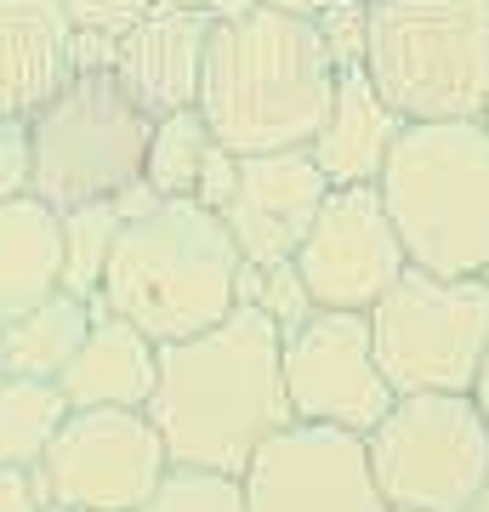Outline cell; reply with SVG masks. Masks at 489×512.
<instances>
[{
  "mask_svg": "<svg viewBox=\"0 0 489 512\" xmlns=\"http://www.w3.org/2000/svg\"><path fill=\"white\" fill-rule=\"evenodd\" d=\"M279 353V325L251 302H239L222 325L160 348L148 416L160 427L171 467H217L245 478L256 450L290 427Z\"/></svg>",
  "mask_w": 489,
  "mask_h": 512,
  "instance_id": "6da1fadb",
  "label": "cell"
},
{
  "mask_svg": "<svg viewBox=\"0 0 489 512\" xmlns=\"http://www.w3.org/2000/svg\"><path fill=\"white\" fill-rule=\"evenodd\" d=\"M336 57L313 18L251 6L245 18L211 23L200 74V114L234 154L308 148L336 97Z\"/></svg>",
  "mask_w": 489,
  "mask_h": 512,
  "instance_id": "7a4b0ae2",
  "label": "cell"
},
{
  "mask_svg": "<svg viewBox=\"0 0 489 512\" xmlns=\"http://www.w3.org/2000/svg\"><path fill=\"white\" fill-rule=\"evenodd\" d=\"M239 268L245 256L222 211H205L200 200H160L148 217L120 228L97 302L171 348L239 308Z\"/></svg>",
  "mask_w": 489,
  "mask_h": 512,
  "instance_id": "3957f363",
  "label": "cell"
},
{
  "mask_svg": "<svg viewBox=\"0 0 489 512\" xmlns=\"http://www.w3.org/2000/svg\"><path fill=\"white\" fill-rule=\"evenodd\" d=\"M381 205L410 268H489V131L484 120H410L381 165Z\"/></svg>",
  "mask_w": 489,
  "mask_h": 512,
  "instance_id": "277c9868",
  "label": "cell"
},
{
  "mask_svg": "<svg viewBox=\"0 0 489 512\" xmlns=\"http://www.w3.org/2000/svg\"><path fill=\"white\" fill-rule=\"evenodd\" d=\"M364 74L399 120H484L489 0H370Z\"/></svg>",
  "mask_w": 489,
  "mask_h": 512,
  "instance_id": "5b68a950",
  "label": "cell"
},
{
  "mask_svg": "<svg viewBox=\"0 0 489 512\" xmlns=\"http://www.w3.org/2000/svg\"><path fill=\"white\" fill-rule=\"evenodd\" d=\"M148 120L114 69H80L46 109L29 120L35 137V194L52 211L114 200L143 177Z\"/></svg>",
  "mask_w": 489,
  "mask_h": 512,
  "instance_id": "8992f818",
  "label": "cell"
},
{
  "mask_svg": "<svg viewBox=\"0 0 489 512\" xmlns=\"http://www.w3.org/2000/svg\"><path fill=\"white\" fill-rule=\"evenodd\" d=\"M370 336L393 393H472L489 348V285L478 274L404 268L370 308Z\"/></svg>",
  "mask_w": 489,
  "mask_h": 512,
  "instance_id": "52a82bcc",
  "label": "cell"
},
{
  "mask_svg": "<svg viewBox=\"0 0 489 512\" xmlns=\"http://www.w3.org/2000/svg\"><path fill=\"white\" fill-rule=\"evenodd\" d=\"M364 450L387 507L467 512L489 478V427L472 393H399Z\"/></svg>",
  "mask_w": 489,
  "mask_h": 512,
  "instance_id": "ba28073f",
  "label": "cell"
},
{
  "mask_svg": "<svg viewBox=\"0 0 489 512\" xmlns=\"http://www.w3.org/2000/svg\"><path fill=\"white\" fill-rule=\"evenodd\" d=\"M171 456L148 410H69L40 456V484L52 507L143 512Z\"/></svg>",
  "mask_w": 489,
  "mask_h": 512,
  "instance_id": "9c48e42d",
  "label": "cell"
},
{
  "mask_svg": "<svg viewBox=\"0 0 489 512\" xmlns=\"http://www.w3.org/2000/svg\"><path fill=\"white\" fill-rule=\"evenodd\" d=\"M290 262L308 285L313 308H330V313H370L410 268L404 239L387 217L376 183L330 188L308 239L296 245Z\"/></svg>",
  "mask_w": 489,
  "mask_h": 512,
  "instance_id": "30bf717a",
  "label": "cell"
},
{
  "mask_svg": "<svg viewBox=\"0 0 489 512\" xmlns=\"http://www.w3.org/2000/svg\"><path fill=\"white\" fill-rule=\"evenodd\" d=\"M285 399L290 421L313 427H342V433H370L393 410V382L376 365V336L370 313H330L319 308L302 330L285 336Z\"/></svg>",
  "mask_w": 489,
  "mask_h": 512,
  "instance_id": "8fae6325",
  "label": "cell"
},
{
  "mask_svg": "<svg viewBox=\"0 0 489 512\" xmlns=\"http://www.w3.org/2000/svg\"><path fill=\"white\" fill-rule=\"evenodd\" d=\"M251 512H387L364 433L290 421L245 467Z\"/></svg>",
  "mask_w": 489,
  "mask_h": 512,
  "instance_id": "7c38bea8",
  "label": "cell"
},
{
  "mask_svg": "<svg viewBox=\"0 0 489 512\" xmlns=\"http://www.w3.org/2000/svg\"><path fill=\"white\" fill-rule=\"evenodd\" d=\"M325 194L330 177L313 165L308 148L239 154V183L222 205V222L251 268H273V262H290L296 245L308 239Z\"/></svg>",
  "mask_w": 489,
  "mask_h": 512,
  "instance_id": "4fadbf2b",
  "label": "cell"
},
{
  "mask_svg": "<svg viewBox=\"0 0 489 512\" xmlns=\"http://www.w3.org/2000/svg\"><path fill=\"white\" fill-rule=\"evenodd\" d=\"M211 12L188 0H160L143 23H131L114 40V80L131 92V103L160 120L177 109H200V74L211 46Z\"/></svg>",
  "mask_w": 489,
  "mask_h": 512,
  "instance_id": "5bb4252c",
  "label": "cell"
},
{
  "mask_svg": "<svg viewBox=\"0 0 489 512\" xmlns=\"http://www.w3.org/2000/svg\"><path fill=\"white\" fill-rule=\"evenodd\" d=\"M80 74L63 0H0V114L35 120Z\"/></svg>",
  "mask_w": 489,
  "mask_h": 512,
  "instance_id": "9a60e30c",
  "label": "cell"
},
{
  "mask_svg": "<svg viewBox=\"0 0 489 512\" xmlns=\"http://www.w3.org/2000/svg\"><path fill=\"white\" fill-rule=\"evenodd\" d=\"M154 382H160V342L97 302L86 342L57 376L69 410H148Z\"/></svg>",
  "mask_w": 489,
  "mask_h": 512,
  "instance_id": "2e32d148",
  "label": "cell"
},
{
  "mask_svg": "<svg viewBox=\"0 0 489 512\" xmlns=\"http://www.w3.org/2000/svg\"><path fill=\"white\" fill-rule=\"evenodd\" d=\"M399 109L370 86V74L359 69H342L336 74V97H330V114L319 137L308 143L313 165L330 177V188H347V183H381V165L399 143Z\"/></svg>",
  "mask_w": 489,
  "mask_h": 512,
  "instance_id": "e0dca14e",
  "label": "cell"
},
{
  "mask_svg": "<svg viewBox=\"0 0 489 512\" xmlns=\"http://www.w3.org/2000/svg\"><path fill=\"white\" fill-rule=\"evenodd\" d=\"M63 291V217L40 194L0 205V330Z\"/></svg>",
  "mask_w": 489,
  "mask_h": 512,
  "instance_id": "ac0fdd59",
  "label": "cell"
},
{
  "mask_svg": "<svg viewBox=\"0 0 489 512\" xmlns=\"http://www.w3.org/2000/svg\"><path fill=\"white\" fill-rule=\"evenodd\" d=\"M91 319H97V302L74 291H52L46 302H35L29 313H18L12 325L0 330V353H6V370L12 376H40V382H57L69 359L80 353Z\"/></svg>",
  "mask_w": 489,
  "mask_h": 512,
  "instance_id": "d6986e66",
  "label": "cell"
},
{
  "mask_svg": "<svg viewBox=\"0 0 489 512\" xmlns=\"http://www.w3.org/2000/svg\"><path fill=\"white\" fill-rule=\"evenodd\" d=\"M63 416H69V399L57 382L6 376L0 382V467H40Z\"/></svg>",
  "mask_w": 489,
  "mask_h": 512,
  "instance_id": "ffe728a7",
  "label": "cell"
},
{
  "mask_svg": "<svg viewBox=\"0 0 489 512\" xmlns=\"http://www.w3.org/2000/svg\"><path fill=\"white\" fill-rule=\"evenodd\" d=\"M211 126H205L200 109H177L160 114L154 131H148V154H143V183L160 194V200H194L200 188V165L211 154Z\"/></svg>",
  "mask_w": 489,
  "mask_h": 512,
  "instance_id": "44dd1931",
  "label": "cell"
},
{
  "mask_svg": "<svg viewBox=\"0 0 489 512\" xmlns=\"http://www.w3.org/2000/svg\"><path fill=\"white\" fill-rule=\"evenodd\" d=\"M57 217H63V291L97 302L103 274H109V256H114V239H120L126 217L114 211V200L69 205V211H57Z\"/></svg>",
  "mask_w": 489,
  "mask_h": 512,
  "instance_id": "7402d4cb",
  "label": "cell"
},
{
  "mask_svg": "<svg viewBox=\"0 0 489 512\" xmlns=\"http://www.w3.org/2000/svg\"><path fill=\"white\" fill-rule=\"evenodd\" d=\"M143 512H251L245 507V478L217 467H165Z\"/></svg>",
  "mask_w": 489,
  "mask_h": 512,
  "instance_id": "603a6c76",
  "label": "cell"
},
{
  "mask_svg": "<svg viewBox=\"0 0 489 512\" xmlns=\"http://www.w3.org/2000/svg\"><path fill=\"white\" fill-rule=\"evenodd\" d=\"M313 29L336 57V69H359L364 63V35H370V0H325L313 12Z\"/></svg>",
  "mask_w": 489,
  "mask_h": 512,
  "instance_id": "cb8c5ba5",
  "label": "cell"
},
{
  "mask_svg": "<svg viewBox=\"0 0 489 512\" xmlns=\"http://www.w3.org/2000/svg\"><path fill=\"white\" fill-rule=\"evenodd\" d=\"M256 308H262L273 325H279V336L302 330L313 313H319V308H313V296H308V285H302V274H296V262H273V268H262Z\"/></svg>",
  "mask_w": 489,
  "mask_h": 512,
  "instance_id": "d4e9b609",
  "label": "cell"
},
{
  "mask_svg": "<svg viewBox=\"0 0 489 512\" xmlns=\"http://www.w3.org/2000/svg\"><path fill=\"white\" fill-rule=\"evenodd\" d=\"M23 194H35V137H29V120L0 114V205Z\"/></svg>",
  "mask_w": 489,
  "mask_h": 512,
  "instance_id": "484cf974",
  "label": "cell"
},
{
  "mask_svg": "<svg viewBox=\"0 0 489 512\" xmlns=\"http://www.w3.org/2000/svg\"><path fill=\"white\" fill-rule=\"evenodd\" d=\"M160 0H63L74 35H97V40H120L131 23H143Z\"/></svg>",
  "mask_w": 489,
  "mask_h": 512,
  "instance_id": "4316f807",
  "label": "cell"
},
{
  "mask_svg": "<svg viewBox=\"0 0 489 512\" xmlns=\"http://www.w3.org/2000/svg\"><path fill=\"white\" fill-rule=\"evenodd\" d=\"M234 183H239V154L234 148H222V143H211V154H205V165H200V188H194V200H200L205 211H222L228 194H234Z\"/></svg>",
  "mask_w": 489,
  "mask_h": 512,
  "instance_id": "83f0119b",
  "label": "cell"
},
{
  "mask_svg": "<svg viewBox=\"0 0 489 512\" xmlns=\"http://www.w3.org/2000/svg\"><path fill=\"white\" fill-rule=\"evenodd\" d=\"M52 495L35 467H0V512H46Z\"/></svg>",
  "mask_w": 489,
  "mask_h": 512,
  "instance_id": "f1b7e54d",
  "label": "cell"
},
{
  "mask_svg": "<svg viewBox=\"0 0 489 512\" xmlns=\"http://www.w3.org/2000/svg\"><path fill=\"white\" fill-rule=\"evenodd\" d=\"M472 404H478V416H484V427H489V348H484V359H478V376H472Z\"/></svg>",
  "mask_w": 489,
  "mask_h": 512,
  "instance_id": "f546056e",
  "label": "cell"
},
{
  "mask_svg": "<svg viewBox=\"0 0 489 512\" xmlns=\"http://www.w3.org/2000/svg\"><path fill=\"white\" fill-rule=\"evenodd\" d=\"M256 6H273V12H290V18H313L325 0H256Z\"/></svg>",
  "mask_w": 489,
  "mask_h": 512,
  "instance_id": "4dcf8cb0",
  "label": "cell"
},
{
  "mask_svg": "<svg viewBox=\"0 0 489 512\" xmlns=\"http://www.w3.org/2000/svg\"><path fill=\"white\" fill-rule=\"evenodd\" d=\"M256 0H205V12H211V18H245V12H251Z\"/></svg>",
  "mask_w": 489,
  "mask_h": 512,
  "instance_id": "1f68e13d",
  "label": "cell"
},
{
  "mask_svg": "<svg viewBox=\"0 0 489 512\" xmlns=\"http://www.w3.org/2000/svg\"><path fill=\"white\" fill-rule=\"evenodd\" d=\"M467 512H489V478H484V490L472 495V507H467Z\"/></svg>",
  "mask_w": 489,
  "mask_h": 512,
  "instance_id": "d6a6232c",
  "label": "cell"
},
{
  "mask_svg": "<svg viewBox=\"0 0 489 512\" xmlns=\"http://www.w3.org/2000/svg\"><path fill=\"white\" fill-rule=\"evenodd\" d=\"M6 376H12V370H6V353H0V382H6Z\"/></svg>",
  "mask_w": 489,
  "mask_h": 512,
  "instance_id": "836d02e7",
  "label": "cell"
},
{
  "mask_svg": "<svg viewBox=\"0 0 489 512\" xmlns=\"http://www.w3.org/2000/svg\"><path fill=\"white\" fill-rule=\"evenodd\" d=\"M46 512H86V507H46Z\"/></svg>",
  "mask_w": 489,
  "mask_h": 512,
  "instance_id": "e575fe53",
  "label": "cell"
},
{
  "mask_svg": "<svg viewBox=\"0 0 489 512\" xmlns=\"http://www.w3.org/2000/svg\"><path fill=\"white\" fill-rule=\"evenodd\" d=\"M387 512H416V507H387Z\"/></svg>",
  "mask_w": 489,
  "mask_h": 512,
  "instance_id": "d590c367",
  "label": "cell"
},
{
  "mask_svg": "<svg viewBox=\"0 0 489 512\" xmlns=\"http://www.w3.org/2000/svg\"><path fill=\"white\" fill-rule=\"evenodd\" d=\"M484 131H489V103H484Z\"/></svg>",
  "mask_w": 489,
  "mask_h": 512,
  "instance_id": "8d00e7d4",
  "label": "cell"
},
{
  "mask_svg": "<svg viewBox=\"0 0 489 512\" xmlns=\"http://www.w3.org/2000/svg\"><path fill=\"white\" fill-rule=\"evenodd\" d=\"M478 279H484V285H489V268H484V274H478Z\"/></svg>",
  "mask_w": 489,
  "mask_h": 512,
  "instance_id": "74e56055",
  "label": "cell"
},
{
  "mask_svg": "<svg viewBox=\"0 0 489 512\" xmlns=\"http://www.w3.org/2000/svg\"><path fill=\"white\" fill-rule=\"evenodd\" d=\"M188 6H205V0H188Z\"/></svg>",
  "mask_w": 489,
  "mask_h": 512,
  "instance_id": "f35d334b",
  "label": "cell"
}]
</instances>
